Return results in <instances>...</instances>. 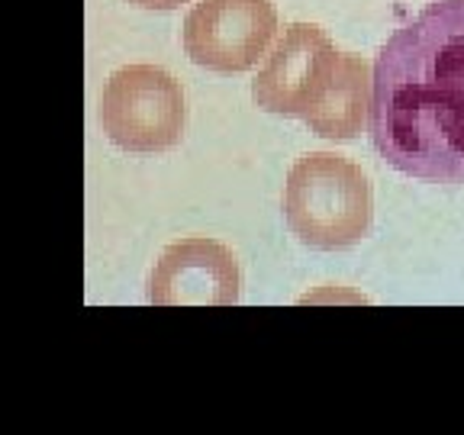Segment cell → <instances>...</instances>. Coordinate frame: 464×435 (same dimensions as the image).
<instances>
[{
	"label": "cell",
	"instance_id": "8992f818",
	"mask_svg": "<svg viewBox=\"0 0 464 435\" xmlns=\"http://www.w3.org/2000/svg\"><path fill=\"white\" fill-rule=\"evenodd\" d=\"M239 261L223 242L194 236L168 246L149 281V300L159 306H229L239 300Z\"/></svg>",
	"mask_w": 464,
	"mask_h": 435
},
{
	"label": "cell",
	"instance_id": "6da1fadb",
	"mask_svg": "<svg viewBox=\"0 0 464 435\" xmlns=\"http://www.w3.org/2000/svg\"><path fill=\"white\" fill-rule=\"evenodd\" d=\"M368 130L393 171L464 184V0H432L377 52Z\"/></svg>",
	"mask_w": 464,
	"mask_h": 435
},
{
	"label": "cell",
	"instance_id": "52a82bcc",
	"mask_svg": "<svg viewBox=\"0 0 464 435\" xmlns=\"http://www.w3.org/2000/svg\"><path fill=\"white\" fill-rule=\"evenodd\" d=\"M368 110H371L368 62L362 55H352V52H339L333 87H329V94L323 97V103L306 116L304 123L316 136L348 142V139H355L368 126Z\"/></svg>",
	"mask_w": 464,
	"mask_h": 435
},
{
	"label": "cell",
	"instance_id": "277c9868",
	"mask_svg": "<svg viewBox=\"0 0 464 435\" xmlns=\"http://www.w3.org/2000/svg\"><path fill=\"white\" fill-rule=\"evenodd\" d=\"M335 65L339 52L316 23H290L252 81L255 107L306 120L329 94Z\"/></svg>",
	"mask_w": 464,
	"mask_h": 435
},
{
	"label": "cell",
	"instance_id": "7a4b0ae2",
	"mask_svg": "<svg viewBox=\"0 0 464 435\" xmlns=\"http://www.w3.org/2000/svg\"><path fill=\"white\" fill-rule=\"evenodd\" d=\"M284 219L304 246L319 252L358 246L374 223L368 174L345 155H304L284 184Z\"/></svg>",
	"mask_w": 464,
	"mask_h": 435
},
{
	"label": "cell",
	"instance_id": "ba28073f",
	"mask_svg": "<svg viewBox=\"0 0 464 435\" xmlns=\"http://www.w3.org/2000/svg\"><path fill=\"white\" fill-rule=\"evenodd\" d=\"M132 7H142V10H174L188 4V0H130Z\"/></svg>",
	"mask_w": 464,
	"mask_h": 435
},
{
	"label": "cell",
	"instance_id": "5b68a950",
	"mask_svg": "<svg viewBox=\"0 0 464 435\" xmlns=\"http://www.w3.org/2000/svg\"><path fill=\"white\" fill-rule=\"evenodd\" d=\"M277 36L271 0H200L184 20V52L207 72H248Z\"/></svg>",
	"mask_w": 464,
	"mask_h": 435
},
{
	"label": "cell",
	"instance_id": "3957f363",
	"mask_svg": "<svg viewBox=\"0 0 464 435\" xmlns=\"http://www.w3.org/2000/svg\"><path fill=\"white\" fill-rule=\"evenodd\" d=\"M101 123L123 152H168L188 123L181 81L159 65L120 68L103 87Z\"/></svg>",
	"mask_w": 464,
	"mask_h": 435
}]
</instances>
